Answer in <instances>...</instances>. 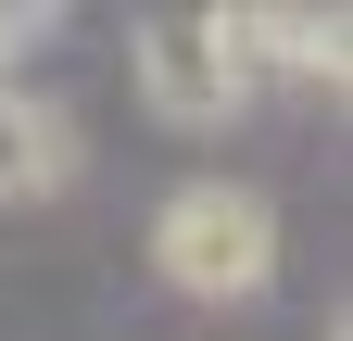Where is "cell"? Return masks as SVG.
<instances>
[{
    "mask_svg": "<svg viewBox=\"0 0 353 341\" xmlns=\"http://www.w3.org/2000/svg\"><path fill=\"white\" fill-rule=\"evenodd\" d=\"M139 101L164 114V126H228L240 101H252V38H240V13H139Z\"/></svg>",
    "mask_w": 353,
    "mask_h": 341,
    "instance_id": "7a4b0ae2",
    "label": "cell"
},
{
    "mask_svg": "<svg viewBox=\"0 0 353 341\" xmlns=\"http://www.w3.org/2000/svg\"><path fill=\"white\" fill-rule=\"evenodd\" d=\"M152 266L190 291V304H252L278 278V202L240 190V177H190L152 215Z\"/></svg>",
    "mask_w": 353,
    "mask_h": 341,
    "instance_id": "6da1fadb",
    "label": "cell"
},
{
    "mask_svg": "<svg viewBox=\"0 0 353 341\" xmlns=\"http://www.w3.org/2000/svg\"><path fill=\"white\" fill-rule=\"evenodd\" d=\"M38 38H51V26H38V13H0V89H26V76H13V64L38 51Z\"/></svg>",
    "mask_w": 353,
    "mask_h": 341,
    "instance_id": "5b68a950",
    "label": "cell"
},
{
    "mask_svg": "<svg viewBox=\"0 0 353 341\" xmlns=\"http://www.w3.org/2000/svg\"><path fill=\"white\" fill-rule=\"evenodd\" d=\"M76 164H88V139L51 89H0V202H51V190H76Z\"/></svg>",
    "mask_w": 353,
    "mask_h": 341,
    "instance_id": "3957f363",
    "label": "cell"
},
{
    "mask_svg": "<svg viewBox=\"0 0 353 341\" xmlns=\"http://www.w3.org/2000/svg\"><path fill=\"white\" fill-rule=\"evenodd\" d=\"M252 38V76H303V89H341V13H240Z\"/></svg>",
    "mask_w": 353,
    "mask_h": 341,
    "instance_id": "277c9868",
    "label": "cell"
}]
</instances>
